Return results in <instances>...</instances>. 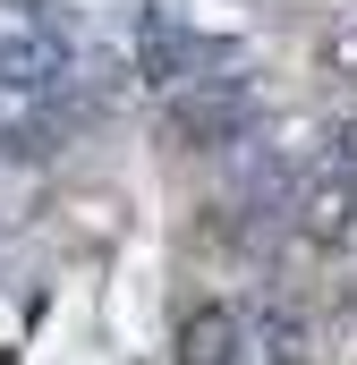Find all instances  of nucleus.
Returning a JSON list of instances; mask_svg holds the SVG:
<instances>
[{
    "mask_svg": "<svg viewBox=\"0 0 357 365\" xmlns=\"http://www.w3.org/2000/svg\"><path fill=\"white\" fill-rule=\"evenodd\" d=\"M136 60H145V77L154 86H196V77H213L221 60H230V43H204V34H187V26H171V17H154L145 26V43H136Z\"/></svg>",
    "mask_w": 357,
    "mask_h": 365,
    "instance_id": "nucleus-2",
    "label": "nucleus"
},
{
    "mask_svg": "<svg viewBox=\"0 0 357 365\" xmlns=\"http://www.w3.org/2000/svg\"><path fill=\"white\" fill-rule=\"evenodd\" d=\"M238 314L230 306H196L187 323H178V340H171V365H238Z\"/></svg>",
    "mask_w": 357,
    "mask_h": 365,
    "instance_id": "nucleus-3",
    "label": "nucleus"
},
{
    "mask_svg": "<svg viewBox=\"0 0 357 365\" xmlns=\"http://www.w3.org/2000/svg\"><path fill=\"white\" fill-rule=\"evenodd\" d=\"M332 77H349V86H357V26L332 34Z\"/></svg>",
    "mask_w": 357,
    "mask_h": 365,
    "instance_id": "nucleus-6",
    "label": "nucleus"
},
{
    "mask_svg": "<svg viewBox=\"0 0 357 365\" xmlns=\"http://www.w3.org/2000/svg\"><path fill=\"white\" fill-rule=\"evenodd\" d=\"M323 179L357 195V119H341V128H332V145H323Z\"/></svg>",
    "mask_w": 357,
    "mask_h": 365,
    "instance_id": "nucleus-5",
    "label": "nucleus"
},
{
    "mask_svg": "<svg viewBox=\"0 0 357 365\" xmlns=\"http://www.w3.org/2000/svg\"><path fill=\"white\" fill-rule=\"evenodd\" d=\"M247 77H196V86L171 93V110H162V136L187 145V153H213V145H230L238 128H247Z\"/></svg>",
    "mask_w": 357,
    "mask_h": 365,
    "instance_id": "nucleus-1",
    "label": "nucleus"
},
{
    "mask_svg": "<svg viewBox=\"0 0 357 365\" xmlns=\"http://www.w3.org/2000/svg\"><path fill=\"white\" fill-rule=\"evenodd\" d=\"M60 68H69V60H60L51 34H17V43H0V86H9V93H51Z\"/></svg>",
    "mask_w": 357,
    "mask_h": 365,
    "instance_id": "nucleus-4",
    "label": "nucleus"
}]
</instances>
